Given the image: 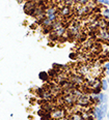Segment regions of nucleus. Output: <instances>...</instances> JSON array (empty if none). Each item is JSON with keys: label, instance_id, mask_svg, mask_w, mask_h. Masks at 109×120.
Segmentation results:
<instances>
[{"label": "nucleus", "instance_id": "1", "mask_svg": "<svg viewBox=\"0 0 109 120\" xmlns=\"http://www.w3.org/2000/svg\"><path fill=\"white\" fill-rule=\"evenodd\" d=\"M65 117V110L63 109H54L53 111L51 112V118L55 119V120H59V119H62Z\"/></svg>", "mask_w": 109, "mask_h": 120}, {"label": "nucleus", "instance_id": "2", "mask_svg": "<svg viewBox=\"0 0 109 120\" xmlns=\"http://www.w3.org/2000/svg\"><path fill=\"white\" fill-rule=\"evenodd\" d=\"M90 102H92L90 97L88 95H86V94H84V93L77 99V104L79 105V106L83 107V108H85V107H87L88 105H90Z\"/></svg>", "mask_w": 109, "mask_h": 120}, {"label": "nucleus", "instance_id": "3", "mask_svg": "<svg viewBox=\"0 0 109 120\" xmlns=\"http://www.w3.org/2000/svg\"><path fill=\"white\" fill-rule=\"evenodd\" d=\"M71 82L72 83H74L76 86H79V85H82L83 83H84V80H83V78L80 76V75H77V74H75V75H72L71 76Z\"/></svg>", "mask_w": 109, "mask_h": 120}, {"label": "nucleus", "instance_id": "4", "mask_svg": "<svg viewBox=\"0 0 109 120\" xmlns=\"http://www.w3.org/2000/svg\"><path fill=\"white\" fill-rule=\"evenodd\" d=\"M59 14H60V16H62V17H67V16H69V15L71 14V6L65 5V6L62 7V8H60Z\"/></svg>", "mask_w": 109, "mask_h": 120}, {"label": "nucleus", "instance_id": "5", "mask_svg": "<svg viewBox=\"0 0 109 120\" xmlns=\"http://www.w3.org/2000/svg\"><path fill=\"white\" fill-rule=\"evenodd\" d=\"M58 9L56 6H49L45 9V15L48 16V15H52V14H58Z\"/></svg>", "mask_w": 109, "mask_h": 120}, {"label": "nucleus", "instance_id": "6", "mask_svg": "<svg viewBox=\"0 0 109 120\" xmlns=\"http://www.w3.org/2000/svg\"><path fill=\"white\" fill-rule=\"evenodd\" d=\"M108 102V97L106 95L105 93H102V92H100L99 93V105L101 104H107Z\"/></svg>", "mask_w": 109, "mask_h": 120}, {"label": "nucleus", "instance_id": "7", "mask_svg": "<svg viewBox=\"0 0 109 120\" xmlns=\"http://www.w3.org/2000/svg\"><path fill=\"white\" fill-rule=\"evenodd\" d=\"M69 120H84V118H83L82 114L76 113V112H75V113H73V114L70 115Z\"/></svg>", "mask_w": 109, "mask_h": 120}, {"label": "nucleus", "instance_id": "8", "mask_svg": "<svg viewBox=\"0 0 109 120\" xmlns=\"http://www.w3.org/2000/svg\"><path fill=\"white\" fill-rule=\"evenodd\" d=\"M108 86H109V83L107 81V79H102L101 80V87H102V90L106 91L108 89Z\"/></svg>", "mask_w": 109, "mask_h": 120}, {"label": "nucleus", "instance_id": "9", "mask_svg": "<svg viewBox=\"0 0 109 120\" xmlns=\"http://www.w3.org/2000/svg\"><path fill=\"white\" fill-rule=\"evenodd\" d=\"M102 16L104 17V19H109V8L107 6L104 5L103 7V11H102Z\"/></svg>", "mask_w": 109, "mask_h": 120}, {"label": "nucleus", "instance_id": "10", "mask_svg": "<svg viewBox=\"0 0 109 120\" xmlns=\"http://www.w3.org/2000/svg\"><path fill=\"white\" fill-rule=\"evenodd\" d=\"M98 3L103 4V5H105V6L109 5V1H108V0H98Z\"/></svg>", "mask_w": 109, "mask_h": 120}, {"label": "nucleus", "instance_id": "11", "mask_svg": "<svg viewBox=\"0 0 109 120\" xmlns=\"http://www.w3.org/2000/svg\"><path fill=\"white\" fill-rule=\"evenodd\" d=\"M102 67H103L104 71H109V61L105 62V63H104V65H103Z\"/></svg>", "mask_w": 109, "mask_h": 120}, {"label": "nucleus", "instance_id": "12", "mask_svg": "<svg viewBox=\"0 0 109 120\" xmlns=\"http://www.w3.org/2000/svg\"><path fill=\"white\" fill-rule=\"evenodd\" d=\"M46 72H40V79H42V80H45V79H46L47 78V76H46Z\"/></svg>", "mask_w": 109, "mask_h": 120}, {"label": "nucleus", "instance_id": "13", "mask_svg": "<svg viewBox=\"0 0 109 120\" xmlns=\"http://www.w3.org/2000/svg\"><path fill=\"white\" fill-rule=\"evenodd\" d=\"M105 74H106V76L109 77V71H105Z\"/></svg>", "mask_w": 109, "mask_h": 120}, {"label": "nucleus", "instance_id": "14", "mask_svg": "<svg viewBox=\"0 0 109 120\" xmlns=\"http://www.w3.org/2000/svg\"><path fill=\"white\" fill-rule=\"evenodd\" d=\"M59 120H69V118L67 119V118H65H65H62V119H59Z\"/></svg>", "mask_w": 109, "mask_h": 120}, {"label": "nucleus", "instance_id": "15", "mask_svg": "<svg viewBox=\"0 0 109 120\" xmlns=\"http://www.w3.org/2000/svg\"><path fill=\"white\" fill-rule=\"evenodd\" d=\"M107 118L109 119V110H108V113H107Z\"/></svg>", "mask_w": 109, "mask_h": 120}, {"label": "nucleus", "instance_id": "16", "mask_svg": "<svg viewBox=\"0 0 109 120\" xmlns=\"http://www.w3.org/2000/svg\"><path fill=\"white\" fill-rule=\"evenodd\" d=\"M107 81H108V83H109V77H108V79H107Z\"/></svg>", "mask_w": 109, "mask_h": 120}, {"label": "nucleus", "instance_id": "17", "mask_svg": "<svg viewBox=\"0 0 109 120\" xmlns=\"http://www.w3.org/2000/svg\"><path fill=\"white\" fill-rule=\"evenodd\" d=\"M108 106H109V104H108Z\"/></svg>", "mask_w": 109, "mask_h": 120}, {"label": "nucleus", "instance_id": "18", "mask_svg": "<svg viewBox=\"0 0 109 120\" xmlns=\"http://www.w3.org/2000/svg\"><path fill=\"white\" fill-rule=\"evenodd\" d=\"M108 50H109V48H108Z\"/></svg>", "mask_w": 109, "mask_h": 120}, {"label": "nucleus", "instance_id": "19", "mask_svg": "<svg viewBox=\"0 0 109 120\" xmlns=\"http://www.w3.org/2000/svg\"><path fill=\"white\" fill-rule=\"evenodd\" d=\"M108 20H109V19H108Z\"/></svg>", "mask_w": 109, "mask_h": 120}]
</instances>
